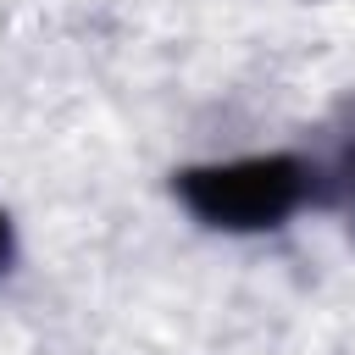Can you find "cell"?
Instances as JSON below:
<instances>
[{"instance_id": "6da1fadb", "label": "cell", "mask_w": 355, "mask_h": 355, "mask_svg": "<svg viewBox=\"0 0 355 355\" xmlns=\"http://www.w3.org/2000/svg\"><path fill=\"white\" fill-rule=\"evenodd\" d=\"M311 194V172L294 155H244L178 172V200L222 233H261L288 222Z\"/></svg>"}, {"instance_id": "3957f363", "label": "cell", "mask_w": 355, "mask_h": 355, "mask_svg": "<svg viewBox=\"0 0 355 355\" xmlns=\"http://www.w3.org/2000/svg\"><path fill=\"white\" fill-rule=\"evenodd\" d=\"M6 261H11V222H6V211H0V272H6Z\"/></svg>"}, {"instance_id": "7a4b0ae2", "label": "cell", "mask_w": 355, "mask_h": 355, "mask_svg": "<svg viewBox=\"0 0 355 355\" xmlns=\"http://www.w3.org/2000/svg\"><path fill=\"white\" fill-rule=\"evenodd\" d=\"M338 189H344V205H349V216H355V150L344 155V178H338Z\"/></svg>"}]
</instances>
